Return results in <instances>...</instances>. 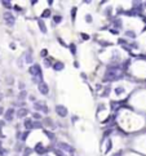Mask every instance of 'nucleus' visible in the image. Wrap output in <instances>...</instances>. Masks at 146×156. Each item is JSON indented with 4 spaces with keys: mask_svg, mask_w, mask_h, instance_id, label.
<instances>
[{
    "mask_svg": "<svg viewBox=\"0 0 146 156\" xmlns=\"http://www.w3.org/2000/svg\"><path fill=\"white\" fill-rule=\"evenodd\" d=\"M26 95H27V93H26V90H22V92L20 93V95H18V99H25L26 98Z\"/></svg>",
    "mask_w": 146,
    "mask_h": 156,
    "instance_id": "17",
    "label": "nucleus"
},
{
    "mask_svg": "<svg viewBox=\"0 0 146 156\" xmlns=\"http://www.w3.org/2000/svg\"><path fill=\"white\" fill-rule=\"evenodd\" d=\"M18 85H20V89H25V84L23 83H21V81H20V83H18Z\"/></svg>",
    "mask_w": 146,
    "mask_h": 156,
    "instance_id": "37",
    "label": "nucleus"
},
{
    "mask_svg": "<svg viewBox=\"0 0 146 156\" xmlns=\"http://www.w3.org/2000/svg\"><path fill=\"white\" fill-rule=\"evenodd\" d=\"M118 43H119V44H125V40L124 39H119V40H118Z\"/></svg>",
    "mask_w": 146,
    "mask_h": 156,
    "instance_id": "38",
    "label": "nucleus"
},
{
    "mask_svg": "<svg viewBox=\"0 0 146 156\" xmlns=\"http://www.w3.org/2000/svg\"><path fill=\"white\" fill-rule=\"evenodd\" d=\"M32 117H34L36 121H39V120L42 119V115H40L39 112H34V114H32Z\"/></svg>",
    "mask_w": 146,
    "mask_h": 156,
    "instance_id": "21",
    "label": "nucleus"
},
{
    "mask_svg": "<svg viewBox=\"0 0 146 156\" xmlns=\"http://www.w3.org/2000/svg\"><path fill=\"white\" fill-rule=\"evenodd\" d=\"M34 151L36 152V154H39V155H43V154H47V152H48V150L43 146V143H38L36 146H35Z\"/></svg>",
    "mask_w": 146,
    "mask_h": 156,
    "instance_id": "5",
    "label": "nucleus"
},
{
    "mask_svg": "<svg viewBox=\"0 0 146 156\" xmlns=\"http://www.w3.org/2000/svg\"><path fill=\"white\" fill-rule=\"evenodd\" d=\"M3 18L5 20V22H7L8 26H13L16 22V20H14V16L12 14V13H9V12H5L4 14H3Z\"/></svg>",
    "mask_w": 146,
    "mask_h": 156,
    "instance_id": "1",
    "label": "nucleus"
},
{
    "mask_svg": "<svg viewBox=\"0 0 146 156\" xmlns=\"http://www.w3.org/2000/svg\"><path fill=\"white\" fill-rule=\"evenodd\" d=\"M58 41H60V43H61V45H62V46H69V45H66V43H65V41H63V40L61 39V37H58Z\"/></svg>",
    "mask_w": 146,
    "mask_h": 156,
    "instance_id": "35",
    "label": "nucleus"
},
{
    "mask_svg": "<svg viewBox=\"0 0 146 156\" xmlns=\"http://www.w3.org/2000/svg\"><path fill=\"white\" fill-rule=\"evenodd\" d=\"M0 99H1V97H0Z\"/></svg>",
    "mask_w": 146,
    "mask_h": 156,
    "instance_id": "45",
    "label": "nucleus"
},
{
    "mask_svg": "<svg viewBox=\"0 0 146 156\" xmlns=\"http://www.w3.org/2000/svg\"><path fill=\"white\" fill-rule=\"evenodd\" d=\"M44 65H45L47 67H51V66H52V65H51V59H49V58L44 59Z\"/></svg>",
    "mask_w": 146,
    "mask_h": 156,
    "instance_id": "29",
    "label": "nucleus"
},
{
    "mask_svg": "<svg viewBox=\"0 0 146 156\" xmlns=\"http://www.w3.org/2000/svg\"><path fill=\"white\" fill-rule=\"evenodd\" d=\"M27 114H29V110H27V108H25V107H21L20 110L17 111V117H18V119L26 117V116H27Z\"/></svg>",
    "mask_w": 146,
    "mask_h": 156,
    "instance_id": "7",
    "label": "nucleus"
},
{
    "mask_svg": "<svg viewBox=\"0 0 146 156\" xmlns=\"http://www.w3.org/2000/svg\"><path fill=\"white\" fill-rule=\"evenodd\" d=\"M76 8H73V9H71V18H73V20H75V17H76Z\"/></svg>",
    "mask_w": 146,
    "mask_h": 156,
    "instance_id": "25",
    "label": "nucleus"
},
{
    "mask_svg": "<svg viewBox=\"0 0 146 156\" xmlns=\"http://www.w3.org/2000/svg\"><path fill=\"white\" fill-rule=\"evenodd\" d=\"M61 21H62V17H61V16H54V17H53V22H54V23H60Z\"/></svg>",
    "mask_w": 146,
    "mask_h": 156,
    "instance_id": "22",
    "label": "nucleus"
},
{
    "mask_svg": "<svg viewBox=\"0 0 146 156\" xmlns=\"http://www.w3.org/2000/svg\"><path fill=\"white\" fill-rule=\"evenodd\" d=\"M112 156H120V154H116V155H112Z\"/></svg>",
    "mask_w": 146,
    "mask_h": 156,
    "instance_id": "44",
    "label": "nucleus"
},
{
    "mask_svg": "<svg viewBox=\"0 0 146 156\" xmlns=\"http://www.w3.org/2000/svg\"><path fill=\"white\" fill-rule=\"evenodd\" d=\"M98 107H100V108H98V111H101V110H103V107H105V106H103V105H100Z\"/></svg>",
    "mask_w": 146,
    "mask_h": 156,
    "instance_id": "42",
    "label": "nucleus"
},
{
    "mask_svg": "<svg viewBox=\"0 0 146 156\" xmlns=\"http://www.w3.org/2000/svg\"><path fill=\"white\" fill-rule=\"evenodd\" d=\"M111 146H112V144H111V141H110V139H107V148L105 150V152H106V154L110 151V150H111Z\"/></svg>",
    "mask_w": 146,
    "mask_h": 156,
    "instance_id": "24",
    "label": "nucleus"
},
{
    "mask_svg": "<svg viewBox=\"0 0 146 156\" xmlns=\"http://www.w3.org/2000/svg\"><path fill=\"white\" fill-rule=\"evenodd\" d=\"M100 44L102 46H109V45H111V43H109V41H100Z\"/></svg>",
    "mask_w": 146,
    "mask_h": 156,
    "instance_id": "32",
    "label": "nucleus"
},
{
    "mask_svg": "<svg viewBox=\"0 0 146 156\" xmlns=\"http://www.w3.org/2000/svg\"><path fill=\"white\" fill-rule=\"evenodd\" d=\"M1 4L4 5L5 8H8V9H12V3H10V1H7V0H4V1H1Z\"/></svg>",
    "mask_w": 146,
    "mask_h": 156,
    "instance_id": "15",
    "label": "nucleus"
},
{
    "mask_svg": "<svg viewBox=\"0 0 146 156\" xmlns=\"http://www.w3.org/2000/svg\"><path fill=\"white\" fill-rule=\"evenodd\" d=\"M114 92H115V94L119 95V94H122V93L124 92V88H122V86H118V88L114 89Z\"/></svg>",
    "mask_w": 146,
    "mask_h": 156,
    "instance_id": "16",
    "label": "nucleus"
},
{
    "mask_svg": "<svg viewBox=\"0 0 146 156\" xmlns=\"http://www.w3.org/2000/svg\"><path fill=\"white\" fill-rule=\"evenodd\" d=\"M56 112L60 117H66L67 116V108L62 105H57L56 106Z\"/></svg>",
    "mask_w": 146,
    "mask_h": 156,
    "instance_id": "2",
    "label": "nucleus"
},
{
    "mask_svg": "<svg viewBox=\"0 0 146 156\" xmlns=\"http://www.w3.org/2000/svg\"><path fill=\"white\" fill-rule=\"evenodd\" d=\"M80 36H82V39H83V40H88V39H89V35H88V34H84V32H82Z\"/></svg>",
    "mask_w": 146,
    "mask_h": 156,
    "instance_id": "28",
    "label": "nucleus"
},
{
    "mask_svg": "<svg viewBox=\"0 0 146 156\" xmlns=\"http://www.w3.org/2000/svg\"><path fill=\"white\" fill-rule=\"evenodd\" d=\"M3 111H4V110H3V107H1V106H0V115L3 114Z\"/></svg>",
    "mask_w": 146,
    "mask_h": 156,
    "instance_id": "43",
    "label": "nucleus"
},
{
    "mask_svg": "<svg viewBox=\"0 0 146 156\" xmlns=\"http://www.w3.org/2000/svg\"><path fill=\"white\" fill-rule=\"evenodd\" d=\"M30 101H32V102H36V99H35V95H30Z\"/></svg>",
    "mask_w": 146,
    "mask_h": 156,
    "instance_id": "39",
    "label": "nucleus"
},
{
    "mask_svg": "<svg viewBox=\"0 0 146 156\" xmlns=\"http://www.w3.org/2000/svg\"><path fill=\"white\" fill-rule=\"evenodd\" d=\"M110 32H111V34H115V35H118V32H119V31H118V30H114V29H111V30H110Z\"/></svg>",
    "mask_w": 146,
    "mask_h": 156,
    "instance_id": "36",
    "label": "nucleus"
},
{
    "mask_svg": "<svg viewBox=\"0 0 146 156\" xmlns=\"http://www.w3.org/2000/svg\"><path fill=\"white\" fill-rule=\"evenodd\" d=\"M74 67H76V68H78V67H79V63H78V62H76V61H75V62H74Z\"/></svg>",
    "mask_w": 146,
    "mask_h": 156,
    "instance_id": "41",
    "label": "nucleus"
},
{
    "mask_svg": "<svg viewBox=\"0 0 146 156\" xmlns=\"http://www.w3.org/2000/svg\"><path fill=\"white\" fill-rule=\"evenodd\" d=\"M38 89H39V92L44 95H47L49 93V86H48V84L44 83V81H42L40 84H38Z\"/></svg>",
    "mask_w": 146,
    "mask_h": 156,
    "instance_id": "4",
    "label": "nucleus"
},
{
    "mask_svg": "<svg viewBox=\"0 0 146 156\" xmlns=\"http://www.w3.org/2000/svg\"><path fill=\"white\" fill-rule=\"evenodd\" d=\"M32 152V148H29V147H26L25 148V152H23V156H29L30 154Z\"/></svg>",
    "mask_w": 146,
    "mask_h": 156,
    "instance_id": "23",
    "label": "nucleus"
},
{
    "mask_svg": "<svg viewBox=\"0 0 146 156\" xmlns=\"http://www.w3.org/2000/svg\"><path fill=\"white\" fill-rule=\"evenodd\" d=\"M58 146H60V150H61V151H66V152H70V154H73V152H74V147L70 146L69 143H65V142H60Z\"/></svg>",
    "mask_w": 146,
    "mask_h": 156,
    "instance_id": "3",
    "label": "nucleus"
},
{
    "mask_svg": "<svg viewBox=\"0 0 146 156\" xmlns=\"http://www.w3.org/2000/svg\"><path fill=\"white\" fill-rule=\"evenodd\" d=\"M38 25H39L40 31H42L43 34H47V26H45V23H44L42 20H39V21H38Z\"/></svg>",
    "mask_w": 146,
    "mask_h": 156,
    "instance_id": "9",
    "label": "nucleus"
},
{
    "mask_svg": "<svg viewBox=\"0 0 146 156\" xmlns=\"http://www.w3.org/2000/svg\"><path fill=\"white\" fill-rule=\"evenodd\" d=\"M71 121H73V123L78 121V116H73V119H71Z\"/></svg>",
    "mask_w": 146,
    "mask_h": 156,
    "instance_id": "40",
    "label": "nucleus"
},
{
    "mask_svg": "<svg viewBox=\"0 0 146 156\" xmlns=\"http://www.w3.org/2000/svg\"><path fill=\"white\" fill-rule=\"evenodd\" d=\"M52 67H53L54 71H62L63 68H65V65H63L62 62H58V61H57V62H54V63L52 65Z\"/></svg>",
    "mask_w": 146,
    "mask_h": 156,
    "instance_id": "8",
    "label": "nucleus"
},
{
    "mask_svg": "<svg viewBox=\"0 0 146 156\" xmlns=\"http://www.w3.org/2000/svg\"><path fill=\"white\" fill-rule=\"evenodd\" d=\"M47 54H48V50H47V49H43V50L40 52V57H42V58H45Z\"/></svg>",
    "mask_w": 146,
    "mask_h": 156,
    "instance_id": "27",
    "label": "nucleus"
},
{
    "mask_svg": "<svg viewBox=\"0 0 146 156\" xmlns=\"http://www.w3.org/2000/svg\"><path fill=\"white\" fill-rule=\"evenodd\" d=\"M27 135H29V132H25V133H23V134H22V135H21V139H22V141H26Z\"/></svg>",
    "mask_w": 146,
    "mask_h": 156,
    "instance_id": "30",
    "label": "nucleus"
},
{
    "mask_svg": "<svg viewBox=\"0 0 146 156\" xmlns=\"http://www.w3.org/2000/svg\"><path fill=\"white\" fill-rule=\"evenodd\" d=\"M125 35H127V36H129V37H133V39L136 37V32H134V31H129V30H128V31H125Z\"/></svg>",
    "mask_w": 146,
    "mask_h": 156,
    "instance_id": "19",
    "label": "nucleus"
},
{
    "mask_svg": "<svg viewBox=\"0 0 146 156\" xmlns=\"http://www.w3.org/2000/svg\"><path fill=\"white\" fill-rule=\"evenodd\" d=\"M44 133L48 135V138L51 139V141H54V134L53 133H51V132H48V130H44Z\"/></svg>",
    "mask_w": 146,
    "mask_h": 156,
    "instance_id": "20",
    "label": "nucleus"
},
{
    "mask_svg": "<svg viewBox=\"0 0 146 156\" xmlns=\"http://www.w3.org/2000/svg\"><path fill=\"white\" fill-rule=\"evenodd\" d=\"M26 62H27V63H31V62H32L31 56H30V52H27V53H26Z\"/></svg>",
    "mask_w": 146,
    "mask_h": 156,
    "instance_id": "26",
    "label": "nucleus"
},
{
    "mask_svg": "<svg viewBox=\"0 0 146 156\" xmlns=\"http://www.w3.org/2000/svg\"><path fill=\"white\" fill-rule=\"evenodd\" d=\"M23 125H25L26 129H31V128H32V120L31 119H25Z\"/></svg>",
    "mask_w": 146,
    "mask_h": 156,
    "instance_id": "10",
    "label": "nucleus"
},
{
    "mask_svg": "<svg viewBox=\"0 0 146 156\" xmlns=\"http://www.w3.org/2000/svg\"><path fill=\"white\" fill-rule=\"evenodd\" d=\"M69 49H70V52H71L73 56H75V54H76V45L75 44H70V45H69Z\"/></svg>",
    "mask_w": 146,
    "mask_h": 156,
    "instance_id": "13",
    "label": "nucleus"
},
{
    "mask_svg": "<svg viewBox=\"0 0 146 156\" xmlns=\"http://www.w3.org/2000/svg\"><path fill=\"white\" fill-rule=\"evenodd\" d=\"M34 107H35V110H38V111H43L44 105H43L42 102H38V101H36V102L34 103Z\"/></svg>",
    "mask_w": 146,
    "mask_h": 156,
    "instance_id": "11",
    "label": "nucleus"
},
{
    "mask_svg": "<svg viewBox=\"0 0 146 156\" xmlns=\"http://www.w3.org/2000/svg\"><path fill=\"white\" fill-rule=\"evenodd\" d=\"M145 5H146V3H145Z\"/></svg>",
    "mask_w": 146,
    "mask_h": 156,
    "instance_id": "46",
    "label": "nucleus"
},
{
    "mask_svg": "<svg viewBox=\"0 0 146 156\" xmlns=\"http://www.w3.org/2000/svg\"><path fill=\"white\" fill-rule=\"evenodd\" d=\"M85 21H87V22H92V17H90V16L89 14H87V16H85Z\"/></svg>",
    "mask_w": 146,
    "mask_h": 156,
    "instance_id": "34",
    "label": "nucleus"
},
{
    "mask_svg": "<svg viewBox=\"0 0 146 156\" xmlns=\"http://www.w3.org/2000/svg\"><path fill=\"white\" fill-rule=\"evenodd\" d=\"M114 26H116L118 29H120V27H122V20H119V18H116V20L114 21Z\"/></svg>",
    "mask_w": 146,
    "mask_h": 156,
    "instance_id": "18",
    "label": "nucleus"
},
{
    "mask_svg": "<svg viewBox=\"0 0 146 156\" xmlns=\"http://www.w3.org/2000/svg\"><path fill=\"white\" fill-rule=\"evenodd\" d=\"M109 92H110V88H106V90H103V93H102V97H107Z\"/></svg>",
    "mask_w": 146,
    "mask_h": 156,
    "instance_id": "31",
    "label": "nucleus"
},
{
    "mask_svg": "<svg viewBox=\"0 0 146 156\" xmlns=\"http://www.w3.org/2000/svg\"><path fill=\"white\" fill-rule=\"evenodd\" d=\"M0 144H1V143H0Z\"/></svg>",
    "mask_w": 146,
    "mask_h": 156,
    "instance_id": "47",
    "label": "nucleus"
},
{
    "mask_svg": "<svg viewBox=\"0 0 146 156\" xmlns=\"http://www.w3.org/2000/svg\"><path fill=\"white\" fill-rule=\"evenodd\" d=\"M13 115H14V110H13V108H8L4 114L5 120H7V121H10V120L13 119Z\"/></svg>",
    "mask_w": 146,
    "mask_h": 156,
    "instance_id": "6",
    "label": "nucleus"
},
{
    "mask_svg": "<svg viewBox=\"0 0 146 156\" xmlns=\"http://www.w3.org/2000/svg\"><path fill=\"white\" fill-rule=\"evenodd\" d=\"M32 128L34 129H40V128H43V124L40 121H32Z\"/></svg>",
    "mask_w": 146,
    "mask_h": 156,
    "instance_id": "12",
    "label": "nucleus"
},
{
    "mask_svg": "<svg viewBox=\"0 0 146 156\" xmlns=\"http://www.w3.org/2000/svg\"><path fill=\"white\" fill-rule=\"evenodd\" d=\"M111 132H112V129H109L106 133H103V138H107V137H109V134L111 133Z\"/></svg>",
    "mask_w": 146,
    "mask_h": 156,
    "instance_id": "33",
    "label": "nucleus"
},
{
    "mask_svg": "<svg viewBox=\"0 0 146 156\" xmlns=\"http://www.w3.org/2000/svg\"><path fill=\"white\" fill-rule=\"evenodd\" d=\"M51 17V10L49 9H45L44 12L42 13V18H49Z\"/></svg>",
    "mask_w": 146,
    "mask_h": 156,
    "instance_id": "14",
    "label": "nucleus"
}]
</instances>
